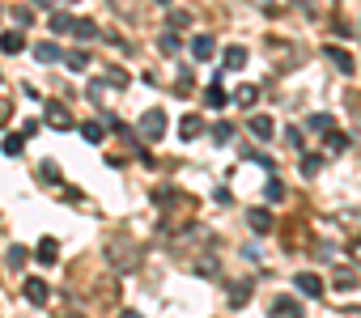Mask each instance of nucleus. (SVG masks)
Masks as SVG:
<instances>
[{
	"label": "nucleus",
	"instance_id": "f257e3e1",
	"mask_svg": "<svg viewBox=\"0 0 361 318\" xmlns=\"http://www.w3.org/2000/svg\"><path fill=\"white\" fill-rule=\"evenodd\" d=\"M102 250H106V263H111L119 276H123V272H140V263H145L140 242H136V238H128V234H106Z\"/></svg>",
	"mask_w": 361,
	"mask_h": 318
},
{
	"label": "nucleus",
	"instance_id": "f03ea898",
	"mask_svg": "<svg viewBox=\"0 0 361 318\" xmlns=\"http://www.w3.org/2000/svg\"><path fill=\"white\" fill-rule=\"evenodd\" d=\"M136 136H140V140H161V136H166V110H161V106L145 110L140 123H136Z\"/></svg>",
	"mask_w": 361,
	"mask_h": 318
},
{
	"label": "nucleus",
	"instance_id": "7ed1b4c3",
	"mask_svg": "<svg viewBox=\"0 0 361 318\" xmlns=\"http://www.w3.org/2000/svg\"><path fill=\"white\" fill-rule=\"evenodd\" d=\"M115 276H119V272H115ZM115 276H106V280L94 288V305H98V310H115V305H119V284H115Z\"/></svg>",
	"mask_w": 361,
	"mask_h": 318
},
{
	"label": "nucleus",
	"instance_id": "20e7f679",
	"mask_svg": "<svg viewBox=\"0 0 361 318\" xmlns=\"http://www.w3.org/2000/svg\"><path fill=\"white\" fill-rule=\"evenodd\" d=\"M22 297H26L30 305H47V297H51V288H47V280H39V276H30V280H22Z\"/></svg>",
	"mask_w": 361,
	"mask_h": 318
},
{
	"label": "nucleus",
	"instance_id": "39448f33",
	"mask_svg": "<svg viewBox=\"0 0 361 318\" xmlns=\"http://www.w3.org/2000/svg\"><path fill=\"white\" fill-rule=\"evenodd\" d=\"M323 56L331 60V68H336V72H344V77H353V72H357V64H353V56H348L344 47H331V43H327V47H323Z\"/></svg>",
	"mask_w": 361,
	"mask_h": 318
},
{
	"label": "nucleus",
	"instance_id": "423d86ee",
	"mask_svg": "<svg viewBox=\"0 0 361 318\" xmlns=\"http://www.w3.org/2000/svg\"><path fill=\"white\" fill-rule=\"evenodd\" d=\"M268 318H302V305H298L293 297H276V301L268 305Z\"/></svg>",
	"mask_w": 361,
	"mask_h": 318
},
{
	"label": "nucleus",
	"instance_id": "0eeeda50",
	"mask_svg": "<svg viewBox=\"0 0 361 318\" xmlns=\"http://www.w3.org/2000/svg\"><path fill=\"white\" fill-rule=\"evenodd\" d=\"M192 272L204 276V280H213V276L221 272V267H217V255H213V250H209V255H196V259H192Z\"/></svg>",
	"mask_w": 361,
	"mask_h": 318
},
{
	"label": "nucleus",
	"instance_id": "6e6552de",
	"mask_svg": "<svg viewBox=\"0 0 361 318\" xmlns=\"http://www.w3.org/2000/svg\"><path fill=\"white\" fill-rule=\"evenodd\" d=\"M213 51H217V39L213 34H196L192 39V56L196 60H213Z\"/></svg>",
	"mask_w": 361,
	"mask_h": 318
},
{
	"label": "nucleus",
	"instance_id": "1a4fd4ad",
	"mask_svg": "<svg viewBox=\"0 0 361 318\" xmlns=\"http://www.w3.org/2000/svg\"><path fill=\"white\" fill-rule=\"evenodd\" d=\"M47 123H51V127H60V132H64V127H73V115H68V106H60V102H47Z\"/></svg>",
	"mask_w": 361,
	"mask_h": 318
},
{
	"label": "nucleus",
	"instance_id": "9d476101",
	"mask_svg": "<svg viewBox=\"0 0 361 318\" xmlns=\"http://www.w3.org/2000/svg\"><path fill=\"white\" fill-rule=\"evenodd\" d=\"M251 136H259V140H272V132H276V123H272V115H251Z\"/></svg>",
	"mask_w": 361,
	"mask_h": 318
},
{
	"label": "nucleus",
	"instance_id": "9b49d317",
	"mask_svg": "<svg viewBox=\"0 0 361 318\" xmlns=\"http://www.w3.org/2000/svg\"><path fill=\"white\" fill-rule=\"evenodd\" d=\"M35 259H39L43 267H51V263L60 259V242H56V238H43V242H39V250H35Z\"/></svg>",
	"mask_w": 361,
	"mask_h": 318
},
{
	"label": "nucleus",
	"instance_id": "f8f14e48",
	"mask_svg": "<svg viewBox=\"0 0 361 318\" xmlns=\"http://www.w3.org/2000/svg\"><path fill=\"white\" fill-rule=\"evenodd\" d=\"M298 293H306V297H323V280H319L314 272H298Z\"/></svg>",
	"mask_w": 361,
	"mask_h": 318
},
{
	"label": "nucleus",
	"instance_id": "ddd939ff",
	"mask_svg": "<svg viewBox=\"0 0 361 318\" xmlns=\"http://www.w3.org/2000/svg\"><path fill=\"white\" fill-rule=\"evenodd\" d=\"M26 47V34L22 30H5V34H0V51H5V56H18Z\"/></svg>",
	"mask_w": 361,
	"mask_h": 318
},
{
	"label": "nucleus",
	"instance_id": "4468645a",
	"mask_svg": "<svg viewBox=\"0 0 361 318\" xmlns=\"http://www.w3.org/2000/svg\"><path fill=\"white\" fill-rule=\"evenodd\" d=\"M200 132H204V123H200V115H192V110H188L183 119H178V136H183V140H196Z\"/></svg>",
	"mask_w": 361,
	"mask_h": 318
},
{
	"label": "nucleus",
	"instance_id": "2eb2a0df",
	"mask_svg": "<svg viewBox=\"0 0 361 318\" xmlns=\"http://www.w3.org/2000/svg\"><path fill=\"white\" fill-rule=\"evenodd\" d=\"M247 225H251L255 234H268V229H272V212H268V208H251V212H247Z\"/></svg>",
	"mask_w": 361,
	"mask_h": 318
},
{
	"label": "nucleus",
	"instance_id": "dca6fc26",
	"mask_svg": "<svg viewBox=\"0 0 361 318\" xmlns=\"http://www.w3.org/2000/svg\"><path fill=\"white\" fill-rule=\"evenodd\" d=\"M331 284H336V288H357V272L340 263V267H331Z\"/></svg>",
	"mask_w": 361,
	"mask_h": 318
},
{
	"label": "nucleus",
	"instance_id": "f3484780",
	"mask_svg": "<svg viewBox=\"0 0 361 318\" xmlns=\"http://www.w3.org/2000/svg\"><path fill=\"white\" fill-rule=\"evenodd\" d=\"M35 60H39V64H56V60H64V51H60L56 43H39V47H35Z\"/></svg>",
	"mask_w": 361,
	"mask_h": 318
},
{
	"label": "nucleus",
	"instance_id": "a211bd4d",
	"mask_svg": "<svg viewBox=\"0 0 361 318\" xmlns=\"http://www.w3.org/2000/svg\"><path fill=\"white\" fill-rule=\"evenodd\" d=\"M204 102H209V106H213V110H221V106H226V102H230V98H226V89H221V81H213V85H209V89H204Z\"/></svg>",
	"mask_w": 361,
	"mask_h": 318
},
{
	"label": "nucleus",
	"instance_id": "6ab92c4d",
	"mask_svg": "<svg viewBox=\"0 0 361 318\" xmlns=\"http://www.w3.org/2000/svg\"><path fill=\"white\" fill-rule=\"evenodd\" d=\"M234 102H238L243 110H251V106L259 102V89H255V85H238V94H234Z\"/></svg>",
	"mask_w": 361,
	"mask_h": 318
},
{
	"label": "nucleus",
	"instance_id": "aec40b11",
	"mask_svg": "<svg viewBox=\"0 0 361 318\" xmlns=\"http://www.w3.org/2000/svg\"><path fill=\"white\" fill-rule=\"evenodd\" d=\"M81 140H90V144H102V140H106V132H102V123H94V119H85V123H81Z\"/></svg>",
	"mask_w": 361,
	"mask_h": 318
},
{
	"label": "nucleus",
	"instance_id": "412c9836",
	"mask_svg": "<svg viewBox=\"0 0 361 318\" xmlns=\"http://www.w3.org/2000/svg\"><path fill=\"white\" fill-rule=\"evenodd\" d=\"M39 183H47V187H60L64 183L60 170H56V162H39Z\"/></svg>",
	"mask_w": 361,
	"mask_h": 318
},
{
	"label": "nucleus",
	"instance_id": "4be33fe9",
	"mask_svg": "<svg viewBox=\"0 0 361 318\" xmlns=\"http://www.w3.org/2000/svg\"><path fill=\"white\" fill-rule=\"evenodd\" d=\"M51 30H56V34H73V30H77V18H68V13H51Z\"/></svg>",
	"mask_w": 361,
	"mask_h": 318
},
{
	"label": "nucleus",
	"instance_id": "5701e85b",
	"mask_svg": "<svg viewBox=\"0 0 361 318\" xmlns=\"http://www.w3.org/2000/svg\"><path fill=\"white\" fill-rule=\"evenodd\" d=\"M221 60H226V68L234 72V68H243V64H247V47H226V56H221Z\"/></svg>",
	"mask_w": 361,
	"mask_h": 318
},
{
	"label": "nucleus",
	"instance_id": "b1692460",
	"mask_svg": "<svg viewBox=\"0 0 361 318\" xmlns=\"http://www.w3.org/2000/svg\"><path fill=\"white\" fill-rule=\"evenodd\" d=\"M247 297H251V280H234V288H230V305H247Z\"/></svg>",
	"mask_w": 361,
	"mask_h": 318
},
{
	"label": "nucleus",
	"instance_id": "393cba45",
	"mask_svg": "<svg viewBox=\"0 0 361 318\" xmlns=\"http://www.w3.org/2000/svg\"><path fill=\"white\" fill-rule=\"evenodd\" d=\"M153 200H170V187H166V191H153ZM188 204H192V200H188L183 191H174V204H157V208H188Z\"/></svg>",
	"mask_w": 361,
	"mask_h": 318
},
{
	"label": "nucleus",
	"instance_id": "a878e982",
	"mask_svg": "<svg viewBox=\"0 0 361 318\" xmlns=\"http://www.w3.org/2000/svg\"><path fill=\"white\" fill-rule=\"evenodd\" d=\"M64 64H68L73 72H85V68H90V56H85V51H64Z\"/></svg>",
	"mask_w": 361,
	"mask_h": 318
},
{
	"label": "nucleus",
	"instance_id": "bb28decb",
	"mask_svg": "<svg viewBox=\"0 0 361 318\" xmlns=\"http://www.w3.org/2000/svg\"><path fill=\"white\" fill-rule=\"evenodd\" d=\"M344 148H348V136L331 127V132H327V153H344Z\"/></svg>",
	"mask_w": 361,
	"mask_h": 318
},
{
	"label": "nucleus",
	"instance_id": "cd10ccee",
	"mask_svg": "<svg viewBox=\"0 0 361 318\" xmlns=\"http://www.w3.org/2000/svg\"><path fill=\"white\" fill-rule=\"evenodd\" d=\"M77 39H98V26L90 22V18H77V30H73Z\"/></svg>",
	"mask_w": 361,
	"mask_h": 318
},
{
	"label": "nucleus",
	"instance_id": "c85d7f7f",
	"mask_svg": "<svg viewBox=\"0 0 361 318\" xmlns=\"http://www.w3.org/2000/svg\"><path fill=\"white\" fill-rule=\"evenodd\" d=\"M306 127H310V132H331L336 123H331V115H310V119H306Z\"/></svg>",
	"mask_w": 361,
	"mask_h": 318
},
{
	"label": "nucleus",
	"instance_id": "c756f323",
	"mask_svg": "<svg viewBox=\"0 0 361 318\" xmlns=\"http://www.w3.org/2000/svg\"><path fill=\"white\" fill-rule=\"evenodd\" d=\"M234 140V127L230 123H213V144H230Z\"/></svg>",
	"mask_w": 361,
	"mask_h": 318
},
{
	"label": "nucleus",
	"instance_id": "7c9ffc66",
	"mask_svg": "<svg viewBox=\"0 0 361 318\" xmlns=\"http://www.w3.org/2000/svg\"><path fill=\"white\" fill-rule=\"evenodd\" d=\"M319 170H323V157H314V153H306V157H302V174H310V179H314Z\"/></svg>",
	"mask_w": 361,
	"mask_h": 318
},
{
	"label": "nucleus",
	"instance_id": "2f4dec72",
	"mask_svg": "<svg viewBox=\"0 0 361 318\" xmlns=\"http://www.w3.org/2000/svg\"><path fill=\"white\" fill-rule=\"evenodd\" d=\"M22 148H26V136H22V132H18V136H9V140H5V157H18V153H22Z\"/></svg>",
	"mask_w": 361,
	"mask_h": 318
},
{
	"label": "nucleus",
	"instance_id": "473e14b6",
	"mask_svg": "<svg viewBox=\"0 0 361 318\" xmlns=\"http://www.w3.org/2000/svg\"><path fill=\"white\" fill-rule=\"evenodd\" d=\"M268 200H272V204H281V200H285V187H281V179H276V174H268Z\"/></svg>",
	"mask_w": 361,
	"mask_h": 318
},
{
	"label": "nucleus",
	"instance_id": "72a5a7b5",
	"mask_svg": "<svg viewBox=\"0 0 361 318\" xmlns=\"http://www.w3.org/2000/svg\"><path fill=\"white\" fill-rule=\"evenodd\" d=\"M344 102H348V115H353V123H357V127H361V94H357V89H353V94H348V98H344Z\"/></svg>",
	"mask_w": 361,
	"mask_h": 318
},
{
	"label": "nucleus",
	"instance_id": "f704fd0d",
	"mask_svg": "<svg viewBox=\"0 0 361 318\" xmlns=\"http://www.w3.org/2000/svg\"><path fill=\"white\" fill-rule=\"evenodd\" d=\"M157 47H161L166 56H174V51L183 47V43H178V34H161V39H157Z\"/></svg>",
	"mask_w": 361,
	"mask_h": 318
},
{
	"label": "nucleus",
	"instance_id": "c9c22d12",
	"mask_svg": "<svg viewBox=\"0 0 361 318\" xmlns=\"http://www.w3.org/2000/svg\"><path fill=\"white\" fill-rule=\"evenodd\" d=\"M9 119H13V102H9V98H0V127H5Z\"/></svg>",
	"mask_w": 361,
	"mask_h": 318
},
{
	"label": "nucleus",
	"instance_id": "e433bc0d",
	"mask_svg": "<svg viewBox=\"0 0 361 318\" xmlns=\"http://www.w3.org/2000/svg\"><path fill=\"white\" fill-rule=\"evenodd\" d=\"M285 136H289V144H293V148H298V153H302V148H306V136H302V132H298V127H289V132H285Z\"/></svg>",
	"mask_w": 361,
	"mask_h": 318
},
{
	"label": "nucleus",
	"instance_id": "4c0bfd02",
	"mask_svg": "<svg viewBox=\"0 0 361 318\" xmlns=\"http://www.w3.org/2000/svg\"><path fill=\"white\" fill-rule=\"evenodd\" d=\"M22 263H26V250H22V246H13V250H9V267H22Z\"/></svg>",
	"mask_w": 361,
	"mask_h": 318
},
{
	"label": "nucleus",
	"instance_id": "58836bf2",
	"mask_svg": "<svg viewBox=\"0 0 361 318\" xmlns=\"http://www.w3.org/2000/svg\"><path fill=\"white\" fill-rule=\"evenodd\" d=\"M188 22H192V18H188L183 9H174V13H170V26H188Z\"/></svg>",
	"mask_w": 361,
	"mask_h": 318
},
{
	"label": "nucleus",
	"instance_id": "ea45409f",
	"mask_svg": "<svg viewBox=\"0 0 361 318\" xmlns=\"http://www.w3.org/2000/svg\"><path fill=\"white\" fill-rule=\"evenodd\" d=\"M56 318H85V314H77V310H60Z\"/></svg>",
	"mask_w": 361,
	"mask_h": 318
},
{
	"label": "nucleus",
	"instance_id": "a19ab883",
	"mask_svg": "<svg viewBox=\"0 0 361 318\" xmlns=\"http://www.w3.org/2000/svg\"><path fill=\"white\" fill-rule=\"evenodd\" d=\"M353 259H357V263H361V238H357V242H353Z\"/></svg>",
	"mask_w": 361,
	"mask_h": 318
},
{
	"label": "nucleus",
	"instance_id": "79ce46f5",
	"mask_svg": "<svg viewBox=\"0 0 361 318\" xmlns=\"http://www.w3.org/2000/svg\"><path fill=\"white\" fill-rule=\"evenodd\" d=\"M119 318H140V314H136V310H123V314H119Z\"/></svg>",
	"mask_w": 361,
	"mask_h": 318
},
{
	"label": "nucleus",
	"instance_id": "37998d69",
	"mask_svg": "<svg viewBox=\"0 0 361 318\" xmlns=\"http://www.w3.org/2000/svg\"><path fill=\"white\" fill-rule=\"evenodd\" d=\"M39 5H43V9H51V5H60V0H39Z\"/></svg>",
	"mask_w": 361,
	"mask_h": 318
},
{
	"label": "nucleus",
	"instance_id": "c03bdc74",
	"mask_svg": "<svg viewBox=\"0 0 361 318\" xmlns=\"http://www.w3.org/2000/svg\"><path fill=\"white\" fill-rule=\"evenodd\" d=\"M111 5H115V9H123V5H128V0H111Z\"/></svg>",
	"mask_w": 361,
	"mask_h": 318
},
{
	"label": "nucleus",
	"instance_id": "a18cd8bd",
	"mask_svg": "<svg viewBox=\"0 0 361 318\" xmlns=\"http://www.w3.org/2000/svg\"><path fill=\"white\" fill-rule=\"evenodd\" d=\"M157 5H161V9H166V5H170V0H157Z\"/></svg>",
	"mask_w": 361,
	"mask_h": 318
}]
</instances>
